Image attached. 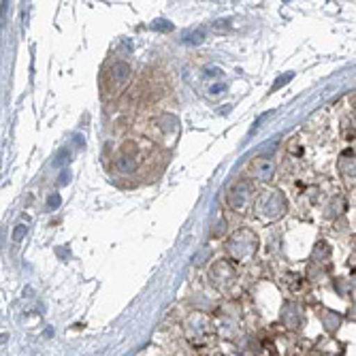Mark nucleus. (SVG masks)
<instances>
[{
    "mask_svg": "<svg viewBox=\"0 0 356 356\" xmlns=\"http://www.w3.org/2000/svg\"><path fill=\"white\" fill-rule=\"evenodd\" d=\"M286 211H288V201L280 188L265 186L263 190L256 192V199L252 205V213L256 220H261L263 224H273L282 220Z\"/></svg>",
    "mask_w": 356,
    "mask_h": 356,
    "instance_id": "nucleus-1",
    "label": "nucleus"
},
{
    "mask_svg": "<svg viewBox=\"0 0 356 356\" xmlns=\"http://www.w3.org/2000/svg\"><path fill=\"white\" fill-rule=\"evenodd\" d=\"M224 248H226V254H229V261L248 263L256 256L258 248H261V239H258V235L252 229L243 226V229H237L235 233L229 235Z\"/></svg>",
    "mask_w": 356,
    "mask_h": 356,
    "instance_id": "nucleus-2",
    "label": "nucleus"
},
{
    "mask_svg": "<svg viewBox=\"0 0 356 356\" xmlns=\"http://www.w3.org/2000/svg\"><path fill=\"white\" fill-rule=\"evenodd\" d=\"M256 184L250 181V179H239L237 184L231 186L229 194H226V203L229 207L235 211V213H250L252 211V205H254V199H256Z\"/></svg>",
    "mask_w": 356,
    "mask_h": 356,
    "instance_id": "nucleus-3",
    "label": "nucleus"
},
{
    "mask_svg": "<svg viewBox=\"0 0 356 356\" xmlns=\"http://www.w3.org/2000/svg\"><path fill=\"white\" fill-rule=\"evenodd\" d=\"M209 282L222 290V293H226L235 282H237V269L233 265V261H229V258H224V261H216L209 269Z\"/></svg>",
    "mask_w": 356,
    "mask_h": 356,
    "instance_id": "nucleus-4",
    "label": "nucleus"
},
{
    "mask_svg": "<svg viewBox=\"0 0 356 356\" xmlns=\"http://www.w3.org/2000/svg\"><path fill=\"white\" fill-rule=\"evenodd\" d=\"M273 175H275V160L269 158V156H256L250 163V167H248V177L245 179H250L254 184L256 181L267 184V181L273 179Z\"/></svg>",
    "mask_w": 356,
    "mask_h": 356,
    "instance_id": "nucleus-5",
    "label": "nucleus"
},
{
    "mask_svg": "<svg viewBox=\"0 0 356 356\" xmlns=\"http://www.w3.org/2000/svg\"><path fill=\"white\" fill-rule=\"evenodd\" d=\"M211 333V318L203 312H194L186 320V335L192 341H203Z\"/></svg>",
    "mask_w": 356,
    "mask_h": 356,
    "instance_id": "nucleus-6",
    "label": "nucleus"
},
{
    "mask_svg": "<svg viewBox=\"0 0 356 356\" xmlns=\"http://www.w3.org/2000/svg\"><path fill=\"white\" fill-rule=\"evenodd\" d=\"M282 322L288 329H299L303 320V307L297 301H286L282 307Z\"/></svg>",
    "mask_w": 356,
    "mask_h": 356,
    "instance_id": "nucleus-7",
    "label": "nucleus"
},
{
    "mask_svg": "<svg viewBox=\"0 0 356 356\" xmlns=\"http://www.w3.org/2000/svg\"><path fill=\"white\" fill-rule=\"evenodd\" d=\"M339 175L348 186H354V149H346L339 158Z\"/></svg>",
    "mask_w": 356,
    "mask_h": 356,
    "instance_id": "nucleus-8",
    "label": "nucleus"
},
{
    "mask_svg": "<svg viewBox=\"0 0 356 356\" xmlns=\"http://www.w3.org/2000/svg\"><path fill=\"white\" fill-rule=\"evenodd\" d=\"M137 167H139V158H137V156L120 154V156L115 158V169H118L120 173H133V171H137Z\"/></svg>",
    "mask_w": 356,
    "mask_h": 356,
    "instance_id": "nucleus-9",
    "label": "nucleus"
},
{
    "mask_svg": "<svg viewBox=\"0 0 356 356\" xmlns=\"http://www.w3.org/2000/svg\"><path fill=\"white\" fill-rule=\"evenodd\" d=\"M131 75H133V71H131V67H128L126 62H115V64H113L111 77L115 79V83H118V86H124L128 79H131Z\"/></svg>",
    "mask_w": 356,
    "mask_h": 356,
    "instance_id": "nucleus-10",
    "label": "nucleus"
},
{
    "mask_svg": "<svg viewBox=\"0 0 356 356\" xmlns=\"http://www.w3.org/2000/svg\"><path fill=\"white\" fill-rule=\"evenodd\" d=\"M320 318H322V325H325V329L331 331V333L341 327V316L335 314V312H331V309H325V312L320 314Z\"/></svg>",
    "mask_w": 356,
    "mask_h": 356,
    "instance_id": "nucleus-11",
    "label": "nucleus"
}]
</instances>
